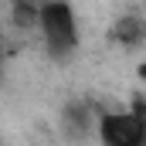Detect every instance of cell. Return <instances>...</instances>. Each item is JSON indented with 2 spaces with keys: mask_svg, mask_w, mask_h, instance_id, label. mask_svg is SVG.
Returning <instances> with one entry per match:
<instances>
[{
  "mask_svg": "<svg viewBox=\"0 0 146 146\" xmlns=\"http://www.w3.org/2000/svg\"><path fill=\"white\" fill-rule=\"evenodd\" d=\"M115 34L122 37V41H129V44H136V41L143 37V24H139L136 17H126V21H122V24L115 27Z\"/></svg>",
  "mask_w": 146,
  "mask_h": 146,
  "instance_id": "cell-3",
  "label": "cell"
},
{
  "mask_svg": "<svg viewBox=\"0 0 146 146\" xmlns=\"http://www.w3.org/2000/svg\"><path fill=\"white\" fill-rule=\"evenodd\" d=\"M41 24V34L44 44L54 58H68L75 48H78V21H75V10L68 0H44L37 3V21Z\"/></svg>",
  "mask_w": 146,
  "mask_h": 146,
  "instance_id": "cell-1",
  "label": "cell"
},
{
  "mask_svg": "<svg viewBox=\"0 0 146 146\" xmlns=\"http://www.w3.org/2000/svg\"><path fill=\"white\" fill-rule=\"evenodd\" d=\"M146 136L143 112H106L99 119V139L106 146H139Z\"/></svg>",
  "mask_w": 146,
  "mask_h": 146,
  "instance_id": "cell-2",
  "label": "cell"
},
{
  "mask_svg": "<svg viewBox=\"0 0 146 146\" xmlns=\"http://www.w3.org/2000/svg\"><path fill=\"white\" fill-rule=\"evenodd\" d=\"M0 61H3V31H0Z\"/></svg>",
  "mask_w": 146,
  "mask_h": 146,
  "instance_id": "cell-4",
  "label": "cell"
}]
</instances>
